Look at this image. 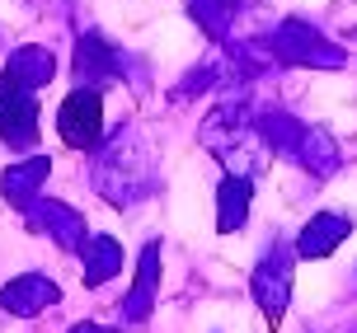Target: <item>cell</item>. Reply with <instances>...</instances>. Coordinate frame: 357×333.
<instances>
[{
	"mask_svg": "<svg viewBox=\"0 0 357 333\" xmlns=\"http://www.w3.org/2000/svg\"><path fill=\"white\" fill-rule=\"evenodd\" d=\"M38 132V113H33V99L24 94L15 75H0V137L15 141V146H29Z\"/></svg>",
	"mask_w": 357,
	"mask_h": 333,
	"instance_id": "cell-1",
	"label": "cell"
},
{
	"mask_svg": "<svg viewBox=\"0 0 357 333\" xmlns=\"http://www.w3.org/2000/svg\"><path fill=\"white\" fill-rule=\"evenodd\" d=\"M99 127H104L99 94L94 89H75L71 99L61 104V137L71 141V146H94L99 141Z\"/></svg>",
	"mask_w": 357,
	"mask_h": 333,
	"instance_id": "cell-2",
	"label": "cell"
},
{
	"mask_svg": "<svg viewBox=\"0 0 357 333\" xmlns=\"http://www.w3.org/2000/svg\"><path fill=\"white\" fill-rule=\"evenodd\" d=\"M52 300H56V291L47 286V281H38V277H19V281H10V286L0 291V305L15 310V315H38V310L52 305Z\"/></svg>",
	"mask_w": 357,
	"mask_h": 333,
	"instance_id": "cell-3",
	"label": "cell"
},
{
	"mask_svg": "<svg viewBox=\"0 0 357 333\" xmlns=\"http://www.w3.org/2000/svg\"><path fill=\"white\" fill-rule=\"evenodd\" d=\"M10 75H15L19 85H43V80L52 75V56L29 47V52H19L15 61H10Z\"/></svg>",
	"mask_w": 357,
	"mask_h": 333,
	"instance_id": "cell-4",
	"label": "cell"
},
{
	"mask_svg": "<svg viewBox=\"0 0 357 333\" xmlns=\"http://www.w3.org/2000/svg\"><path fill=\"white\" fill-rule=\"evenodd\" d=\"M47 174V160H29V164H19V169H10V178H5V193L15 197V202H24V197L38 188V178Z\"/></svg>",
	"mask_w": 357,
	"mask_h": 333,
	"instance_id": "cell-5",
	"label": "cell"
}]
</instances>
